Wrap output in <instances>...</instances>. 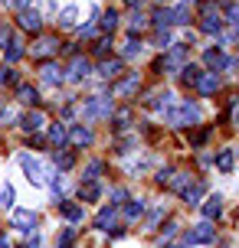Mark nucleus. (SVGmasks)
Returning a JSON list of instances; mask_svg holds the SVG:
<instances>
[{
  "mask_svg": "<svg viewBox=\"0 0 239 248\" xmlns=\"http://www.w3.org/2000/svg\"><path fill=\"white\" fill-rule=\"evenodd\" d=\"M171 176H174L171 170H161V173H157V183H171Z\"/></svg>",
  "mask_w": 239,
  "mask_h": 248,
  "instance_id": "obj_46",
  "label": "nucleus"
},
{
  "mask_svg": "<svg viewBox=\"0 0 239 248\" xmlns=\"http://www.w3.org/2000/svg\"><path fill=\"white\" fill-rule=\"evenodd\" d=\"M99 183H95V180H85V183H82V189H79V196H82V202H95V199H99Z\"/></svg>",
  "mask_w": 239,
  "mask_h": 248,
  "instance_id": "obj_19",
  "label": "nucleus"
},
{
  "mask_svg": "<svg viewBox=\"0 0 239 248\" xmlns=\"http://www.w3.org/2000/svg\"><path fill=\"white\" fill-rule=\"evenodd\" d=\"M187 16H190L187 7H177V10H174V23H187Z\"/></svg>",
  "mask_w": 239,
  "mask_h": 248,
  "instance_id": "obj_40",
  "label": "nucleus"
},
{
  "mask_svg": "<svg viewBox=\"0 0 239 248\" xmlns=\"http://www.w3.org/2000/svg\"><path fill=\"white\" fill-rule=\"evenodd\" d=\"M167 43H171V33H167V30H164V33H157V46H161V49L167 46Z\"/></svg>",
  "mask_w": 239,
  "mask_h": 248,
  "instance_id": "obj_42",
  "label": "nucleus"
},
{
  "mask_svg": "<svg viewBox=\"0 0 239 248\" xmlns=\"http://www.w3.org/2000/svg\"><path fill=\"white\" fill-rule=\"evenodd\" d=\"M56 206H59V212H63L69 222H79V219H82V206H76V202H63V199H59Z\"/></svg>",
  "mask_w": 239,
  "mask_h": 248,
  "instance_id": "obj_18",
  "label": "nucleus"
},
{
  "mask_svg": "<svg viewBox=\"0 0 239 248\" xmlns=\"http://www.w3.org/2000/svg\"><path fill=\"white\" fill-rule=\"evenodd\" d=\"M39 78H43L46 85H59V82H63V69H59V65H43Z\"/></svg>",
  "mask_w": 239,
  "mask_h": 248,
  "instance_id": "obj_17",
  "label": "nucleus"
},
{
  "mask_svg": "<svg viewBox=\"0 0 239 248\" xmlns=\"http://www.w3.org/2000/svg\"><path fill=\"white\" fill-rule=\"evenodd\" d=\"M184 56H187V46H171V52L157 62V69H167V72H180L184 65Z\"/></svg>",
  "mask_w": 239,
  "mask_h": 248,
  "instance_id": "obj_4",
  "label": "nucleus"
},
{
  "mask_svg": "<svg viewBox=\"0 0 239 248\" xmlns=\"http://www.w3.org/2000/svg\"><path fill=\"white\" fill-rule=\"evenodd\" d=\"M72 242H76V229H63L59 238H56V248H69Z\"/></svg>",
  "mask_w": 239,
  "mask_h": 248,
  "instance_id": "obj_29",
  "label": "nucleus"
},
{
  "mask_svg": "<svg viewBox=\"0 0 239 248\" xmlns=\"http://www.w3.org/2000/svg\"><path fill=\"white\" fill-rule=\"evenodd\" d=\"M0 202H3V206H13V186L10 183L0 189Z\"/></svg>",
  "mask_w": 239,
  "mask_h": 248,
  "instance_id": "obj_38",
  "label": "nucleus"
},
{
  "mask_svg": "<svg viewBox=\"0 0 239 248\" xmlns=\"http://www.w3.org/2000/svg\"><path fill=\"white\" fill-rule=\"evenodd\" d=\"M220 212H223V196L216 193V196H210L206 202H203V219H206V222H213Z\"/></svg>",
  "mask_w": 239,
  "mask_h": 248,
  "instance_id": "obj_7",
  "label": "nucleus"
},
{
  "mask_svg": "<svg viewBox=\"0 0 239 248\" xmlns=\"http://www.w3.org/2000/svg\"><path fill=\"white\" fill-rule=\"evenodd\" d=\"M50 52H56V39H39L36 46H33V56H36V59L50 56Z\"/></svg>",
  "mask_w": 239,
  "mask_h": 248,
  "instance_id": "obj_23",
  "label": "nucleus"
},
{
  "mask_svg": "<svg viewBox=\"0 0 239 248\" xmlns=\"http://www.w3.org/2000/svg\"><path fill=\"white\" fill-rule=\"evenodd\" d=\"M200 30H203V33H220V30H223V20H220V16H216L213 10H206V13H203Z\"/></svg>",
  "mask_w": 239,
  "mask_h": 248,
  "instance_id": "obj_15",
  "label": "nucleus"
},
{
  "mask_svg": "<svg viewBox=\"0 0 239 248\" xmlns=\"http://www.w3.org/2000/svg\"><path fill=\"white\" fill-rule=\"evenodd\" d=\"M50 140H52V144H63V140H66V127H63V124H52Z\"/></svg>",
  "mask_w": 239,
  "mask_h": 248,
  "instance_id": "obj_34",
  "label": "nucleus"
},
{
  "mask_svg": "<svg viewBox=\"0 0 239 248\" xmlns=\"http://www.w3.org/2000/svg\"><path fill=\"white\" fill-rule=\"evenodd\" d=\"M95 52H99V56H105V52H108V36H102L99 43H95Z\"/></svg>",
  "mask_w": 239,
  "mask_h": 248,
  "instance_id": "obj_41",
  "label": "nucleus"
},
{
  "mask_svg": "<svg viewBox=\"0 0 239 248\" xmlns=\"http://www.w3.org/2000/svg\"><path fill=\"white\" fill-rule=\"evenodd\" d=\"M141 212H144V202H141V199H138V202H128V206H125V216H128V219H138Z\"/></svg>",
  "mask_w": 239,
  "mask_h": 248,
  "instance_id": "obj_33",
  "label": "nucleus"
},
{
  "mask_svg": "<svg viewBox=\"0 0 239 248\" xmlns=\"http://www.w3.org/2000/svg\"><path fill=\"white\" fill-rule=\"evenodd\" d=\"M203 189H206V186L197 180V183H187V186H184V189H180V196L187 199L190 206H197V202H200V196H203Z\"/></svg>",
  "mask_w": 239,
  "mask_h": 248,
  "instance_id": "obj_10",
  "label": "nucleus"
},
{
  "mask_svg": "<svg viewBox=\"0 0 239 248\" xmlns=\"http://www.w3.org/2000/svg\"><path fill=\"white\" fill-rule=\"evenodd\" d=\"M20 167H23L26 180H30L33 186H46V183H50V176H52L50 167L39 160V157H30V154H23V157H20Z\"/></svg>",
  "mask_w": 239,
  "mask_h": 248,
  "instance_id": "obj_2",
  "label": "nucleus"
},
{
  "mask_svg": "<svg viewBox=\"0 0 239 248\" xmlns=\"http://www.w3.org/2000/svg\"><path fill=\"white\" fill-rule=\"evenodd\" d=\"M88 72H92V62H88V59H82V56H79V59H72V65H69V78L82 82Z\"/></svg>",
  "mask_w": 239,
  "mask_h": 248,
  "instance_id": "obj_8",
  "label": "nucleus"
},
{
  "mask_svg": "<svg viewBox=\"0 0 239 248\" xmlns=\"http://www.w3.org/2000/svg\"><path fill=\"white\" fill-rule=\"evenodd\" d=\"M128 124H131V111H121L118 118H115V127H118V131H125Z\"/></svg>",
  "mask_w": 239,
  "mask_h": 248,
  "instance_id": "obj_39",
  "label": "nucleus"
},
{
  "mask_svg": "<svg viewBox=\"0 0 239 248\" xmlns=\"http://www.w3.org/2000/svg\"><path fill=\"white\" fill-rule=\"evenodd\" d=\"M99 75H102V78H118V75H121V59L102 62V65H99Z\"/></svg>",
  "mask_w": 239,
  "mask_h": 248,
  "instance_id": "obj_16",
  "label": "nucleus"
},
{
  "mask_svg": "<svg viewBox=\"0 0 239 248\" xmlns=\"http://www.w3.org/2000/svg\"><path fill=\"white\" fill-rule=\"evenodd\" d=\"M164 121L174 124V127H180V124H193L200 121V105H190V101H184V105H177V108H167L164 111Z\"/></svg>",
  "mask_w": 239,
  "mask_h": 248,
  "instance_id": "obj_1",
  "label": "nucleus"
},
{
  "mask_svg": "<svg viewBox=\"0 0 239 248\" xmlns=\"http://www.w3.org/2000/svg\"><path fill=\"white\" fill-rule=\"evenodd\" d=\"M171 248H180V245H171Z\"/></svg>",
  "mask_w": 239,
  "mask_h": 248,
  "instance_id": "obj_51",
  "label": "nucleus"
},
{
  "mask_svg": "<svg viewBox=\"0 0 239 248\" xmlns=\"http://www.w3.org/2000/svg\"><path fill=\"white\" fill-rule=\"evenodd\" d=\"M125 196H128L125 189H112V199H115V202H121V199H125Z\"/></svg>",
  "mask_w": 239,
  "mask_h": 248,
  "instance_id": "obj_47",
  "label": "nucleus"
},
{
  "mask_svg": "<svg viewBox=\"0 0 239 248\" xmlns=\"http://www.w3.org/2000/svg\"><path fill=\"white\" fill-rule=\"evenodd\" d=\"M99 173H102V160H92L85 170V180H99Z\"/></svg>",
  "mask_w": 239,
  "mask_h": 248,
  "instance_id": "obj_37",
  "label": "nucleus"
},
{
  "mask_svg": "<svg viewBox=\"0 0 239 248\" xmlns=\"http://www.w3.org/2000/svg\"><path fill=\"white\" fill-rule=\"evenodd\" d=\"M20 127H23L26 134H33V131H39V127H43V114H39V111H30V114H23V118H20Z\"/></svg>",
  "mask_w": 239,
  "mask_h": 248,
  "instance_id": "obj_13",
  "label": "nucleus"
},
{
  "mask_svg": "<svg viewBox=\"0 0 239 248\" xmlns=\"http://www.w3.org/2000/svg\"><path fill=\"white\" fill-rule=\"evenodd\" d=\"M0 121H3V124L13 121V111H10V108H0Z\"/></svg>",
  "mask_w": 239,
  "mask_h": 248,
  "instance_id": "obj_45",
  "label": "nucleus"
},
{
  "mask_svg": "<svg viewBox=\"0 0 239 248\" xmlns=\"http://www.w3.org/2000/svg\"><path fill=\"white\" fill-rule=\"evenodd\" d=\"M3 3H10V7H23V3H30V0H3Z\"/></svg>",
  "mask_w": 239,
  "mask_h": 248,
  "instance_id": "obj_48",
  "label": "nucleus"
},
{
  "mask_svg": "<svg viewBox=\"0 0 239 248\" xmlns=\"http://www.w3.org/2000/svg\"><path fill=\"white\" fill-rule=\"evenodd\" d=\"M112 222H115V209H112V206H105V209L95 216V225H99V229H108Z\"/></svg>",
  "mask_w": 239,
  "mask_h": 248,
  "instance_id": "obj_26",
  "label": "nucleus"
},
{
  "mask_svg": "<svg viewBox=\"0 0 239 248\" xmlns=\"http://www.w3.org/2000/svg\"><path fill=\"white\" fill-rule=\"evenodd\" d=\"M3 52H7V59H10V62H17L20 56H23V46H20V43H7Z\"/></svg>",
  "mask_w": 239,
  "mask_h": 248,
  "instance_id": "obj_32",
  "label": "nucleus"
},
{
  "mask_svg": "<svg viewBox=\"0 0 239 248\" xmlns=\"http://www.w3.org/2000/svg\"><path fill=\"white\" fill-rule=\"evenodd\" d=\"M138 52H141V43H138V39H135V36H131V39H128V43H125V56H128V59H131V56H138Z\"/></svg>",
  "mask_w": 239,
  "mask_h": 248,
  "instance_id": "obj_36",
  "label": "nucleus"
},
{
  "mask_svg": "<svg viewBox=\"0 0 239 248\" xmlns=\"http://www.w3.org/2000/svg\"><path fill=\"white\" fill-rule=\"evenodd\" d=\"M210 238H213V225L210 222H200V225H193V229L187 232L190 245H203V242H210Z\"/></svg>",
  "mask_w": 239,
  "mask_h": 248,
  "instance_id": "obj_6",
  "label": "nucleus"
},
{
  "mask_svg": "<svg viewBox=\"0 0 239 248\" xmlns=\"http://www.w3.org/2000/svg\"><path fill=\"white\" fill-rule=\"evenodd\" d=\"M151 20H154V26H161V30H167V26L174 23V13H171V10H164V7H161V10L154 13Z\"/></svg>",
  "mask_w": 239,
  "mask_h": 248,
  "instance_id": "obj_25",
  "label": "nucleus"
},
{
  "mask_svg": "<svg viewBox=\"0 0 239 248\" xmlns=\"http://www.w3.org/2000/svg\"><path fill=\"white\" fill-rule=\"evenodd\" d=\"M171 98H174V95H167V92H154L151 98H148V105H151V108H164Z\"/></svg>",
  "mask_w": 239,
  "mask_h": 248,
  "instance_id": "obj_30",
  "label": "nucleus"
},
{
  "mask_svg": "<svg viewBox=\"0 0 239 248\" xmlns=\"http://www.w3.org/2000/svg\"><path fill=\"white\" fill-rule=\"evenodd\" d=\"M229 23L239 26V7H229Z\"/></svg>",
  "mask_w": 239,
  "mask_h": 248,
  "instance_id": "obj_43",
  "label": "nucleus"
},
{
  "mask_svg": "<svg viewBox=\"0 0 239 248\" xmlns=\"http://www.w3.org/2000/svg\"><path fill=\"white\" fill-rule=\"evenodd\" d=\"M233 150H223V154H220V157H216V167H220V170H223V173H229V170H233Z\"/></svg>",
  "mask_w": 239,
  "mask_h": 248,
  "instance_id": "obj_28",
  "label": "nucleus"
},
{
  "mask_svg": "<svg viewBox=\"0 0 239 248\" xmlns=\"http://www.w3.org/2000/svg\"><path fill=\"white\" fill-rule=\"evenodd\" d=\"M69 137H72V144H76V147H85V144H92V131H88L85 124H76V127L69 131Z\"/></svg>",
  "mask_w": 239,
  "mask_h": 248,
  "instance_id": "obj_12",
  "label": "nucleus"
},
{
  "mask_svg": "<svg viewBox=\"0 0 239 248\" xmlns=\"http://www.w3.org/2000/svg\"><path fill=\"white\" fill-rule=\"evenodd\" d=\"M200 69H197V65H180V82H184V85H197V82H200Z\"/></svg>",
  "mask_w": 239,
  "mask_h": 248,
  "instance_id": "obj_22",
  "label": "nucleus"
},
{
  "mask_svg": "<svg viewBox=\"0 0 239 248\" xmlns=\"http://www.w3.org/2000/svg\"><path fill=\"white\" fill-rule=\"evenodd\" d=\"M20 26H23V30H30V33H39L43 16H39L36 10H23V13H20Z\"/></svg>",
  "mask_w": 239,
  "mask_h": 248,
  "instance_id": "obj_9",
  "label": "nucleus"
},
{
  "mask_svg": "<svg viewBox=\"0 0 239 248\" xmlns=\"http://www.w3.org/2000/svg\"><path fill=\"white\" fill-rule=\"evenodd\" d=\"M79 36H95V26L88 23V26H79Z\"/></svg>",
  "mask_w": 239,
  "mask_h": 248,
  "instance_id": "obj_44",
  "label": "nucleus"
},
{
  "mask_svg": "<svg viewBox=\"0 0 239 248\" xmlns=\"http://www.w3.org/2000/svg\"><path fill=\"white\" fill-rule=\"evenodd\" d=\"M128 7H135V10H141V3H144V0H125Z\"/></svg>",
  "mask_w": 239,
  "mask_h": 248,
  "instance_id": "obj_49",
  "label": "nucleus"
},
{
  "mask_svg": "<svg viewBox=\"0 0 239 248\" xmlns=\"http://www.w3.org/2000/svg\"><path fill=\"white\" fill-rule=\"evenodd\" d=\"M135 88H138V72H135V75H128L125 82H118V85H115L112 92H115V98H125V95H131Z\"/></svg>",
  "mask_w": 239,
  "mask_h": 248,
  "instance_id": "obj_14",
  "label": "nucleus"
},
{
  "mask_svg": "<svg viewBox=\"0 0 239 248\" xmlns=\"http://www.w3.org/2000/svg\"><path fill=\"white\" fill-rule=\"evenodd\" d=\"M52 163H56L59 170H69V167L76 163V154H69V150H66V154H56V157H52Z\"/></svg>",
  "mask_w": 239,
  "mask_h": 248,
  "instance_id": "obj_27",
  "label": "nucleus"
},
{
  "mask_svg": "<svg viewBox=\"0 0 239 248\" xmlns=\"http://www.w3.org/2000/svg\"><path fill=\"white\" fill-rule=\"evenodd\" d=\"M206 65L210 69H229V59L220 49H206Z\"/></svg>",
  "mask_w": 239,
  "mask_h": 248,
  "instance_id": "obj_20",
  "label": "nucleus"
},
{
  "mask_svg": "<svg viewBox=\"0 0 239 248\" xmlns=\"http://www.w3.org/2000/svg\"><path fill=\"white\" fill-rule=\"evenodd\" d=\"M197 88H200L203 95H216V88H220V78H216V72H203L200 82H197Z\"/></svg>",
  "mask_w": 239,
  "mask_h": 248,
  "instance_id": "obj_11",
  "label": "nucleus"
},
{
  "mask_svg": "<svg viewBox=\"0 0 239 248\" xmlns=\"http://www.w3.org/2000/svg\"><path fill=\"white\" fill-rule=\"evenodd\" d=\"M0 85H3V69H0Z\"/></svg>",
  "mask_w": 239,
  "mask_h": 248,
  "instance_id": "obj_50",
  "label": "nucleus"
},
{
  "mask_svg": "<svg viewBox=\"0 0 239 248\" xmlns=\"http://www.w3.org/2000/svg\"><path fill=\"white\" fill-rule=\"evenodd\" d=\"M102 118H112V98L95 95L85 101V121H102Z\"/></svg>",
  "mask_w": 239,
  "mask_h": 248,
  "instance_id": "obj_3",
  "label": "nucleus"
},
{
  "mask_svg": "<svg viewBox=\"0 0 239 248\" xmlns=\"http://www.w3.org/2000/svg\"><path fill=\"white\" fill-rule=\"evenodd\" d=\"M128 23H131V30H141V26H148V16H144L141 10H135V13H131V20H128Z\"/></svg>",
  "mask_w": 239,
  "mask_h": 248,
  "instance_id": "obj_35",
  "label": "nucleus"
},
{
  "mask_svg": "<svg viewBox=\"0 0 239 248\" xmlns=\"http://www.w3.org/2000/svg\"><path fill=\"white\" fill-rule=\"evenodd\" d=\"M76 20H79V7H72V3H69V7H63V10H59V26H66V30H69V26H76Z\"/></svg>",
  "mask_w": 239,
  "mask_h": 248,
  "instance_id": "obj_21",
  "label": "nucleus"
},
{
  "mask_svg": "<svg viewBox=\"0 0 239 248\" xmlns=\"http://www.w3.org/2000/svg\"><path fill=\"white\" fill-rule=\"evenodd\" d=\"M102 26L112 33L115 26H118V13H115V10H105V13H102Z\"/></svg>",
  "mask_w": 239,
  "mask_h": 248,
  "instance_id": "obj_31",
  "label": "nucleus"
},
{
  "mask_svg": "<svg viewBox=\"0 0 239 248\" xmlns=\"http://www.w3.org/2000/svg\"><path fill=\"white\" fill-rule=\"evenodd\" d=\"M17 98L26 101V105H36L39 95H36V88H33V85H20V88H17Z\"/></svg>",
  "mask_w": 239,
  "mask_h": 248,
  "instance_id": "obj_24",
  "label": "nucleus"
},
{
  "mask_svg": "<svg viewBox=\"0 0 239 248\" xmlns=\"http://www.w3.org/2000/svg\"><path fill=\"white\" fill-rule=\"evenodd\" d=\"M10 222H13V229H20V232H30V229L36 225V216H33V209H13Z\"/></svg>",
  "mask_w": 239,
  "mask_h": 248,
  "instance_id": "obj_5",
  "label": "nucleus"
}]
</instances>
